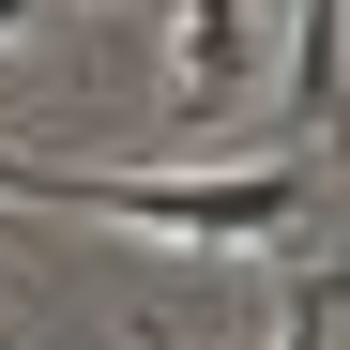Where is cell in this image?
Instances as JSON below:
<instances>
[{
	"label": "cell",
	"mask_w": 350,
	"mask_h": 350,
	"mask_svg": "<svg viewBox=\"0 0 350 350\" xmlns=\"http://www.w3.org/2000/svg\"><path fill=\"white\" fill-rule=\"evenodd\" d=\"M259 62V0H183V107H228Z\"/></svg>",
	"instance_id": "obj_2"
},
{
	"label": "cell",
	"mask_w": 350,
	"mask_h": 350,
	"mask_svg": "<svg viewBox=\"0 0 350 350\" xmlns=\"http://www.w3.org/2000/svg\"><path fill=\"white\" fill-rule=\"evenodd\" d=\"M0 183L46 198V213H107V228H152V244H274V228H305V167H198V183H152V167H16L0 152Z\"/></svg>",
	"instance_id": "obj_1"
},
{
	"label": "cell",
	"mask_w": 350,
	"mask_h": 350,
	"mask_svg": "<svg viewBox=\"0 0 350 350\" xmlns=\"http://www.w3.org/2000/svg\"><path fill=\"white\" fill-rule=\"evenodd\" d=\"M16 16H31V0H0V31H16Z\"/></svg>",
	"instance_id": "obj_4"
},
{
	"label": "cell",
	"mask_w": 350,
	"mask_h": 350,
	"mask_svg": "<svg viewBox=\"0 0 350 350\" xmlns=\"http://www.w3.org/2000/svg\"><path fill=\"white\" fill-rule=\"evenodd\" d=\"M274 350H335V274H320V259L289 274V335H274Z\"/></svg>",
	"instance_id": "obj_3"
}]
</instances>
